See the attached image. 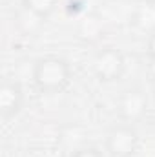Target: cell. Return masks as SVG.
<instances>
[{
	"label": "cell",
	"mask_w": 155,
	"mask_h": 157,
	"mask_svg": "<svg viewBox=\"0 0 155 157\" xmlns=\"http://www.w3.org/2000/svg\"><path fill=\"white\" fill-rule=\"evenodd\" d=\"M139 150V133L133 124H115L106 135V152L110 157H133Z\"/></svg>",
	"instance_id": "cell-2"
},
{
	"label": "cell",
	"mask_w": 155,
	"mask_h": 157,
	"mask_svg": "<svg viewBox=\"0 0 155 157\" xmlns=\"http://www.w3.org/2000/svg\"><path fill=\"white\" fill-rule=\"evenodd\" d=\"M139 4H150V2H155V0H137Z\"/></svg>",
	"instance_id": "cell-11"
},
{
	"label": "cell",
	"mask_w": 155,
	"mask_h": 157,
	"mask_svg": "<svg viewBox=\"0 0 155 157\" xmlns=\"http://www.w3.org/2000/svg\"><path fill=\"white\" fill-rule=\"evenodd\" d=\"M71 66L66 59L57 55H46L40 57L33 66V84L44 95H53L64 91L71 82Z\"/></svg>",
	"instance_id": "cell-1"
},
{
	"label": "cell",
	"mask_w": 155,
	"mask_h": 157,
	"mask_svg": "<svg viewBox=\"0 0 155 157\" xmlns=\"http://www.w3.org/2000/svg\"><path fill=\"white\" fill-rule=\"evenodd\" d=\"M91 68L100 82H117L126 71V59L117 48H102L93 57Z\"/></svg>",
	"instance_id": "cell-3"
},
{
	"label": "cell",
	"mask_w": 155,
	"mask_h": 157,
	"mask_svg": "<svg viewBox=\"0 0 155 157\" xmlns=\"http://www.w3.org/2000/svg\"><path fill=\"white\" fill-rule=\"evenodd\" d=\"M24 106V90L18 80L4 78L0 84V115L4 119L15 117Z\"/></svg>",
	"instance_id": "cell-5"
},
{
	"label": "cell",
	"mask_w": 155,
	"mask_h": 157,
	"mask_svg": "<svg viewBox=\"0 0 155 157\" xmlns=\"http://www.w3.org/2000/svg\"><path fill=\"white\" fill-rule=\"evenodd\" d=\"M70 157H106V155L99 148H95V146H84V148L75 150Z\"/></svg>",
	"instance_id": "cell-8"
},
{
	"label": "cell",
	"mask_w": 155,
	"mask_h": 157,
	"mask_svg": "<svg viewBox=\"0 0 155 157\" xmlns=\"http://www.w3.org/2000/svg\"><path fill=\"white\" fill-rule=\"evenodd\" d=\"M60 0H22V9L33 15L37 20L46 22L57 9Z\"/></svg>",
	"instance_id": "cell-7"
},
{
	"label": "cell",
	"mask_w": 155,
	"mask_h": 157,
	"mask_svg": "<svg viewBox=\"0 0 155 157\" xmlns=\"http://www.w3.org/2000/svg\"><path fill=\"white\" fill-rule=\"evenodd\" d=\"M117 113L122 122L133 124L146 117L148 113V95L141 88H128L117 99Z\"/></svg>",
	"instance_id": "cell-4"
},
{
	"label": "cell",
	"mask_w": 155,
	"mask_h": 157,
	"mask_svg": "<svg viewBox=\"0 0 155 157\" xmlns=\"http://www.w3.org/2000/svg\"><path fill=\"white\" fill-rule=\"evenodd\" d=\"M146 55L150 60H155V31L152 35H148V40H146Z\"/></svg>",
	"instance_id": "cell-9"
},
{
	"label": "cell",
	"mask_w": 155,
	"mask_h": 157,
	"mask_svg": "<svg viewBox=\"0 0 155 157\" xmlns=\"http://www.w3.org/2000/svg\"><path fill=\"white\" fill-rule=\"evenodd\" d=\"M148 73H150V77L155 80V60H150V68H148Z\"/></svg>",
	"instance_id": "cell-10"
},
{
	"label": "cell",
	"mask_w": 155,
	"mask_h": 157,
	"mask_svg": "<svg viewBox=\"0 0 155 157\" xmlns=\"http://www.w3.org/2000/svg\"><path fill=\"white\" fill-rule=\"evenodd\" d=\"M131 24L139 31H144L146 35H152L155 31V2L141 4L135 9V13L131 15Z\"/></svg>",
	"instance_id": "cell-6"
}]
</instances>
